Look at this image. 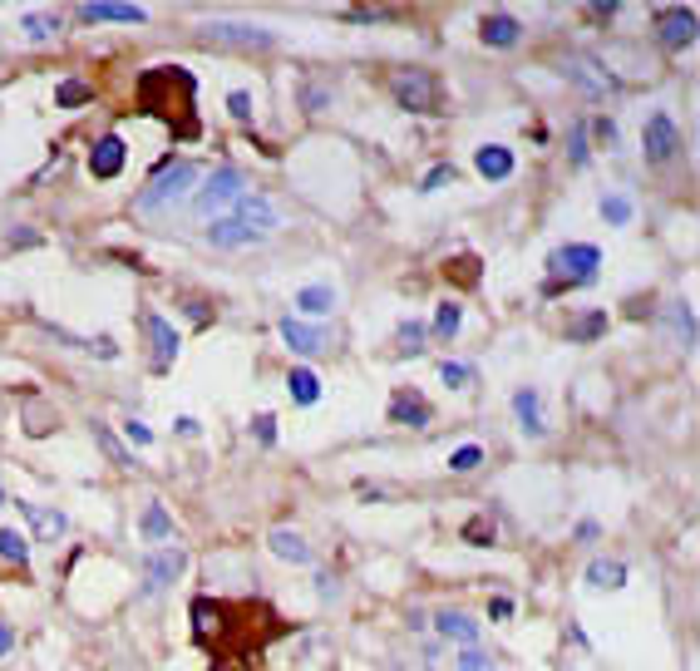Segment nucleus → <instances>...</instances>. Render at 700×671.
Instances as JSON below:
<instances>
[{"instance_id":"nucleus-1","label":"nucleus","mask_w":700,"mask_h":671,"mask_svg":"<svg viewBox=\"0 0 700 671\" xmlns=\"http://www.w3.org/2000/svg\"><path fill=\"white\" fill-rule=\"evenodd\" d=\"M266 602H213V597H198L192 602V632L213 657H242L256 661L266 651L262 637H252V622L266 618Z\"/></svg>"},{"instance_id":"nucleus-2","label":"nucleus","mask_w":700,"mask_h":671,"mask_svg":"<svg viewBox=\"0 0 700 671\" xmlns=\"http://www.w3.org/2000/svg\"><path fill=\"white\" fill-rule=\"evenodd\" d=\"M192 99H198V85L178 64H159V70L138 75V104L149 109V114L168 119V128L178 139H198V109H192Z\"/></svg>"},{"instance_id":"nucleus-3","label":"nucleus","mask_w":700,"mask_h":671,"mask_svg":"<svg viewBox=\"0 0 700 671\" xmlns=\"http://www.w3.org/2000/svg\"><path fill=\"white\" fill-rule=\"evenodd\" d=\"M198 183V163H168V168L153 173V183L138 192V208L143 213H168L173 203H183Z\"/></svg>"},{"instance_id":"nucleus-4","label":"nucleus","mask_w":700,"mask_h":671,"mask_svg":"<svg viewBox=\"0 0 700 671\" xmlns=\"http://www.w3.org/2000/svg\"><path fill=\"white\" fill-rule=\"evenodd\" d=\"M597 262H602V252H597L592 242H567L558 247V252L548 257V291H563V287H587V282L597 277Z\"/></svg>"},{"instance_id":"nucleus-5","label":"nucleus","mask_w":700,"mask_h":671,"mask_svg":"<svg viewBox=\"0 0 700 671\" xmlns=\"http://www.w3.org/2000/svg\"><path fill=\"white\" fill-rule=\"evenodd\" d=\"M390 94L404 114H439L444 109V89H439V79L429 70H400L390 79Z\"/></svg>"},{"instance_id":"nucleus-6","label":"nucleus","mask_w":700,"mask_h":671,"mask_svg":"<svg viewBox=\"0 0 700 671\" xmlns=\"http://www.w3.org/2000/svg\"><path fill=\"white\" fill-rule=\"evenodd\" d=\"M202 45H223V50H276L281 35L262 30V25H237V20H213L198 30Z\"/></svg>"},{"instance_id":"nucleus-7","label":"nucleus","mask_w":700,"mask_h":671,"mask_svg":"<svg viewBox=\"0 0 700 671\" xmlns=\"http://www.w3.org/2000/svg\"><path fill=\"white\" fill-rule=\"evenodd\" d=\"M247 192V178L237 168H217V173H208V183L198 188V198H192V213L198 217H217L223 208H232L237 198Z\"/></svg>"},{"instance_id":"nucleus-8","label":"nucleus","mask_w":700,"mask_h":671,"mask_svg":"<svg viewBox=\"0 0 700 671\" xmlns=\"http://www.w3.org/2000/svg\"><path fill=\"white\" fill-rule=\"evenodd\" d=\"M563 70H567V79H573L577 89H587L592 99H612L616 94V75L606 70L602 60H592V54H573Z\"/></svg>"},{"instance_id":"nucleus-9","label":"nucleus","mask_w":700,"mask_h":671,"mask_svg":"<svg viewBox=\"0 0 700 671\" xmlns=\"http://www.w3.org/2000/svg\"><path fill=\"white\" fill-rule=\"evenodd\" d=\"M676 149H680L676 119H671V114H651L647 128H641V153H647V163H666Z\"/></svg>"},{"instance_id":"nucleus-10","label":"nucleus","mask_w":700,"mask_h":671,"mask_svg":"<svg viewBox=\"0 0 700 671\" xmlns=\"http://www.w3.org/2000/svg\"><path fill=\"white\" fill-rule=\"evenodd\" d=\"M696 11L690 5H671V11H656V40L666 45V50H686V45H696Z\"/></svg>"},{"instance_id":"nucleus-11","label":"nucleus","mask_w":700,"mask_h":671,"mask_svg":"<svg viewBox=\"0 0 700 671\" xmlns=\"http://www.w3.org/2000/svg\"><path fill=\"white\" fill-rule=\"evenodd\" d=\"M183 568H188V553H183V548H159V553L143 563V587H138V593H143V597L163 593V587H168Z\"/></svg>"},{"instance_id":"nucleus-12","label":"nucleus","mask_w":700,"mask_h":671,"mask_svg":"<svg viewBox=\"0 0 700 671\" xmlns=\"http://www.w3.org/2000/svg\"><path fill=\"white\" fill-rule=\"evenodd\" d=\"M232 217L242 227H252V233H272V227H281V213H276V203L266 198V192H242L232 203Z\"/></svg>"},{"instance_id":"nucleus-13","label":"nucleus","mask_w":700,"mask_h":671,"mask_svg":"<svg viewBox=\"0 0 700 671\" xmlns=\"http://www.w3.org/2000/svg\"><path fill=\"white\" fill-rule=\"evenodd\" d=\"M281 341H287L297 356H321L330 346V336H326V326H306V321L287 316L281 321Z\"/></svg>"},{"instance_id":"nucleus-14","label":"nucleus","mask_w":700,"mask_h":671,"mask_svg":"<svg viewBox=\"0 0 700 671\" xmlns=\"http://www.w3.org/2000/svg\"><path fill=\"white\" fill-rule=\"evenodd\" d=\"M390 420H395V425L419 430V425H429V420H435V410H429V400L419 390H395L390 395Z\"/></svg>"},{"instance_id":"nucleus-15","label":"nucleus","mask_w":700,"mask_h":671,"mask_svg":"<svg viewBox=\"0 0 700 671\" xmlns=\"http://www.w3.org/2000/svg\"><path fill=\"white\" fill-rule=\"evenodd\" d=\"M124 139L118 134H104V139H94V149H89V173L94 178H118V168H124Z\"/></svg>"},{"instance_id":"nucleus-16","label":"nucleus","mask_w":700,"mask_h":671,"mask_svg":"<svg viewBox=\"0 0 700 671\" xmlns=\"http://www.w3.org/2000/svg\"><path fill=\"white\" fill-rule=\"evenodd\" d=\"M15 509L30 519V528H35V538H45V544H54L64 528H69V519H64L60 509H45V503H30V499H15Z\"/></svg>"},{"instance_id":"nucleus-17","label":"nucleus","mask_w":700,"mask_h":671,"mask_svg":"<svg viewBox=\"0 0 700 671\" xmlns=\"http://www.w3.org/2000/svg\"><path fill=\"white\" fill-rule=\"evenodd\" d=\"M513 415H518V430L528 439H542L548 435V425H542V400L533 385H523V390H513Z\"/></svg>"},{"instance_id":"nucleus-18","label":"nucleus","mask_w":700,"mask_h":671,"mask_svg":"<svg viewBox=\"0 0 700 671\" xmlns=\"http://www.w3.org/2000/svg\"><path fill=\"white\" fill-rule=\"evenodd\" d=\"M79 20H85V25H104V20L143 25V20H149V11H143V5H114V0H94V5H79Z\"/></svg>"},{"instance_id":"nucleus-19","label":"nucleus","mask_w":700,"mask_h":671,"mask_svg":"<svg viewBox=\"0 0 700 671\" xmlns=\"http://www.w3.org/2000/svg\"><path fill=\"white\" fill-rule=\"evenodd\" d=\"M149 336H153V371H173V361H178V331L168 326L163 316H149Z\"/></svg>"},{"instance_id":"nucleus-20","label":"nucleus","mask_w":700,"mask_h":671,"mask_svg":"<svg viewBox=\"0 0 700 671\" xmlns=\"http://www.w3.org/2000/svg\"><path fill=\"white\" fill-rule=\"evenodd\" d=\"M208 242H213V247H256V242H262V233L242 227L237 217H213V223H208Z\"/></svg>"},{"instance_id":"nucleus-21","label":"nucleus","mask_w":700,"mask_h":671,"mask_svg":"<svg viewBox=\"0 0 700 671\" xmlns=\"http://www.w3.org/2000/svg\"><path fill=\"white\" fill-rule=\"evenodd\" d=\"M478 35H484V45H493V50H509V45H518L523 25L513 20L509 11H493V15H484V25H478Z\"/></svg>"},{"instance_id":"nucleus-22","label":"nucleus","mask_w":700,"mask_h":671,"mask_svg":"<svg viewBox=\"0 0 700 671\" xmlns=\"http://www.w3.org/2000/svg\"><path fill=\"white\" fill-rule=\"evenodd\" d=\"M474 168L484 173L488 183H503V178L513 173V153L503 149V143H484V149L474 153Z\"/></svg>"},{"instance_id":"nucleus-23","label":"nucleus","mask_w":700,"mask_h":671,"mask_svg":"<svg viewBox=\"0 0 700 671\" xmlns=\"http://www.w3.org/2000/svg\"><path fill=\"white\" fill-rule=\"evenodd\" d=\"M266 544H272V553L281 558V563H311V544L301 538V533H291V528H276Z\"/></svg>"},{"instance_id":"nucleus-24","label":"nucleus","mask_w":700,"mask_h":671,"mask_svg":"<svg viewBox=\"0 0 700 671\" xmlns=\"http://www.w3.org/2000/svg\"><path fill=\"white\" fill-rule=\"evenodd\" d=\"M138 533H143L149 544H168L173 538V519H168V509H163L159 499H149V509H143V519H138Z\"/></svg>"},{"instance_id":"nucleus-25","label":"nucleus","mask_w":700,"mask_h":671,"mask_svg":"<svg viewBox=\"0 0 700 671\" xmlns=\"http://www.w3.org/2000/svg\"><path fill=\"white\" fill-rule=\"evenodd\" d=\"M435 627H439V637L464 642V647H474V642H478V622H474V618H464V612H439Z\"/></svg>"},{"instance_id":"nucleus-26","label":"nucleus","mask_w":700,"mask_h":671,"mask_svg":"<svg viewBox=\"0 0 700 671\" xmlns=\"http://www.w3.org/2000/svg\"><path fill=\"white\" fill-rule=\"evenodd\" d=\"M287 390H291V400H297V405H316V400H321V381H316V371H311V365H291Z\"/></svg>"},{"instance_id":"nucleus-27","label":"nucleus","mask_w":700,"mask_h":671,"mask_svg":"<svg viewBox=\"0 0 700 671\" xmlns=\"http://www.w3.org/2000/svg\"><path fill=\"white\" fill-rule=\"evenodd\" d=\"M297 307L306 311V316H330V311H336V287H326V282H316V287H301V291H297Z\"/></svg>"},{"instance_id":"nucleus-28","label":"nucleus","mask_w":700,"mask_h":671,"mask_svg":"<svg viewBox=\"0 0 700 671\" xmlns=\"http://www.w3.org/2000/svg\"><path fill=\"white\" fill-rule=\"evenodd\" d=\"M587 583H592V587H606V593H616V587L626 583V563H616V558H597V563L587 568Z\"/></svg>"},{"instance_id":"nucleus-29","label":"nucleus","mask_w":700,"mask_h":671,"mask_svg":"<svg viewBox=\"0 0 700 671\" xmlns=\"http://www.w3.org/2000/svg\"><path fill=\"white\" fill-rule=\"evenodd\" d=\"M478 272H484V266H478L474 252H459V257H449V262H444V282H454V287H474Z\"/></svg>"},{"instance_id":"nucleus-30","label":"nucleus","mask_w":700,"mask_h":671,"mask_svg":"<svg viewBox=\"0 0 700 671\" xmlns=\"http://www.w3.org/2000/svg\"><path fill=\"white\" fill-rule=\"evenodd\" d=\"M606 336V311H582L577 321H567V341H597Z\"/></svg>"},{"instance_id":"nucleus-31","label":"nucleus","mask_w":700,"mask_h":671,"mask_svg":"<svg viewBox=\"0 0 700 671\" xmlns=\"http://www.w3.org/2000/svg\"><path fill=\"white\" fill-rule=\"evenodd\" d=\"M666 321H671V336L676 341H696V311H690V301H671L666 307Z\"/></svg>"},{"instance_id":"nucleus-32","label":"nucleus","mask_w":700,"mask_h":671,"mask_svg":"<svg viewBox=\"0 0 700 671\" xmlns=\"http://www.w3.org/2000/svg\"><path fill=\"white\" fill-rule=\"evenodd\" d=\"M0 558L15 563V568H25V563H30V538L15 533V528H0Z\"/></svg>"},{"instance_id":"nucleus-33","label":"nucleus","mask_w":700,"mask_h":671,"mask_svg":"<svg viewBox=\"0 0 700 671\" xmlns=\"http://www.w3.org/2000/svg\"><path fill=\"white\" fill-rule=\"evenodd\" d=\"M20 30L30 35V40H50V35H60V15L54 11H30V15H20Z\"/></svg>"},{"instance_id":"nucleus-34","label":"nucleus","mask_w":700,"mask_h":671,"mask_svg":"<svg viewBox=\"0 0 700 671\" xmlns=\"http://www.w3.org/2000/svg\"><path fill=\"white\" fill-rule=\"evenodd\" d=\"M459 321H464V311H459V301H439V311H435V336H444V341H454V336H459Z\"/></svg>"},{"instance_id":"nucleus-35","label":"nucleus","mask_w":700,"mask_h":671,"mask_svg":"<svg viewBox=\"0 0 700 671\" xmlns=\"http://www.w3.org/2000/svg\"><path fill=\"white\" fill-rule=\"evenodd\" d=\"M54 104H60V109H79V104H89V85H85V79H64V85L54 89Z\"/></svg>"},{"instance_id":"nucleus-36","label":"nucleus","mask_w":700,"mask_h":671,"mask_svg":"<svg viewBox=\"0 0 700 671\" xmlns=\"http://www.w3.org/2000/svg\"><path fill=\"white\" fill-rule=\"evenodd\" d=\"M395 336H400V351L404 356L425 351V321H400V331H395Z\"/></svg>"},{"instance_id":"nucleus-37","label":"nucleus","mask_w":700,"mask_h":671,"mask_svg":"<svg viewBox=\"0 0 700 671\" xmlns=\"http://www.w3.org/2000/svg\"><path fill=\"white\" fill-rule=\"evenodd\" d=\"M602 217L612 227H626V223H631V203H626L622 192H606V198H602Z\"/></svg>"},{"instance_id":"nucleus-38","label":"nucleus","mask_w":700,"mask_h":671,"mask_svg":"<svg viewBox=\"0 0 700 671\" xmlns=\"http://www.w3.org/2000/svg\"><path fill=\"white\" fill-rule=\"evenodd\" d=\"M439 381H444L449 390H468V385H474V365H459V361H444V365H439Z\"/></svg>"},{"instance_id":"nucleus-39","label":"nucleus","mask_w":700,"mask_h":671,"mask_svg":"<svg viewBox=\"0 0 700 671\" xmlns=\"http://www.w3.org/2000/svg\"><path fill=\"white\" fill-rule=\"evenodd\" d=\"M484 464V449L478 445H459L454 454H449V469H454V474H468V469H478Z\"/></svg>"},{"instance_id":"nucleus-40","label":"nucleus","mask_w":700,"mask_h":671,"mask_svg":"<svg viewBox=\"0 0 700 671\" xmlns=\"http://www.w3.org/2000/svg\"><path fill=\"white\" fill-rule=\"evenodd\" d=\"M227 114H232L237 124H252V114H256L252 94H247V89H232V94H227Z\"/></svg>"},{"instance_id":"nucleus-41","label":"nucleus","mask_w":700,"mask_h":671,"mask_svg":"<svg viewBox=\"0 0 700 671\" xmlns=\"http://www.w3.org/2000/svg\"><path fill=\"white\" fill-rule=\"evenodd\" d=\"M459 173H454V163H439V168H429L425 173V183H419V192H435V188H444V183H454Z\"/></svg>"},{"instance_id":"nucleus-42","label":"nucleus","mask_w":700,"mask_h":671,"mask_svg":"<svg viewBox=\"0 0 700 671\" xmlns=\"http://www.w3.org/2000/svg\"><path fill=\"white\" fill-rule=\"evenodd\" d=\"M94 435H99V445H104V449H109V459H114V464H134V454H128V449H124V445H118V439H114V435H109V430H104V425H94Z\"/></svg>"},{"instance_id":"nucleus-43","label":"nucleus","mask_w":700,"mask_h":671,"mask_svg":"<svg viewBox=\"0 0 700 671\" xmlns=\"http://www.w3.org/2000/svg\"><path fill=\"white\" fill-rule=\"evenodd\" d=\"M464 538H468V544H474V548H488V544H499V538H493V523H484V519H474V523H468V528H464Z\"/></svg>"},{"instance_id":"nucleus-44","label":"nucleus","mask_w":700,"mask_h":671,"mask_svg":"<svg viewBox=\"0 0 700 671\" xmlns=\"http://www.w3.org/2000/svg\"><path fill=\"white\" fill-rule=\"evenodd\" d=\"M459 671H493V661H488V651L464 647V657H459Z\"/></svg>"},{"instance_id":"nucleus-45","label":"nucleus","mask_w":700,"mask_h":671,"mask_svg":"<svg viewBox=\"0 0 700 671\" xmlns=\"http://www.w3.org/2000/svg\"><path fill=\"white\" fill-rule=\"evenodd\" d=\"M567 153H573L577 168L587 163V124H577V128H573V139H567Z\"/></svg>"},{"instance_id":"nucleus-46","label":"nucleus","mask_w":700,"mask_h":671,"mask_svg":"<svg viewBox=\"0 0 700 671\" xmlns=\"http://www.w3.org/2000/svg\"><path fill=\"white\" fill-rule=\"evenodd\" d=\"M252 435H256V445H276V415H256Z\"/></svg>"},{"instance_id":"nucleus-47","label":"nucleus","mask_w":700,"mask_h":671,"mask_svg":"<svg viewBox=\"0 0 700 671\" xmlns=\"http://www.w3.org/2000/svg\"><path fill=\"white\" fill-rule=\"evenodd\" d=\"M592 134H597V143H602V149H616V124L612 119H592Z\"/></svg>"},{"instance_id":"nucleus-48","label":"nucleus","mask_w":700,"mask_h":671,"mask_svg":"<svg viewBox=\"0 0 700 671\" xmlns=\"http://www.w3.org/2000/svg\"><path fill=\"white\" fill-rule=\"evenodd\" d=\"M124 435L134 439V445H153V430H149V425H138V420H124Z\"/></svg>"},{"instance_id":"nucleus-49","label":"nucleus","mask_w":700,"mask_h":671,"mask_svg":"<svg viewBox=\"0 0 700 671\" xmlns=\"http://www.w3.org/2000/svg\"><path fill=\"white\" fill-rule=\"evenodd\" d=\"M488 618H493V622H509V618H513V597H493V602H488Z\"/></svg>"},{"instance_id":"nucleus-50","label":"nucleus","mask_w":700,"mask_h":671,"mask_svg":"<svg viewBox=\"0 0 700 671\" xmlns=\"http://www.w3.org/2000/svg\"><path fill=\"white\" fill-rule=\"evenodd\" d=\"M316 593H321V597H336V593H340V583H336L330 573H321V577H316Z\"/></svg>"},{"instance_id":"nucleus-51","label":"nucleus","mask_w":700,"mask_h":671,"mask_svg":"<svg viewBox=\"0 0 700 671\" xmlns=\"http://www.w3.org/2000/svg\"><path fill=\"white\" fill-rule=\"evenodd\" d=\"M11 647H15V632L5 627V622H0V657H5V651H11Z\"/></svg>"},{"instance_id":"nucleus-52","label":"nucleus","mask_w":700,"mask_h":671,"mask_svg":"<svg viewBox=\"0 0 700 671\" xmlns=\"http://www.w3.org/2000/svg\"><path fill=\"white\" fill-rule=\"evenodd\" d=\"M0 503H5V494H0Z\"/></svg>"}]
</instances>
